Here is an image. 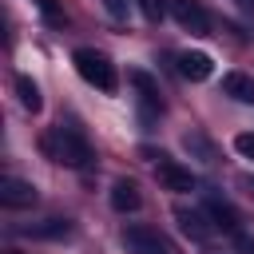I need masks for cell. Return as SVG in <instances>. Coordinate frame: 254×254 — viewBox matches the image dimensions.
Instances as JSON below:
<instances>
[{
	"mask_svg": "<svg viewBox=\"0 0 254 254\" xmlns=\"http://www.w3.org/2000/svg\"><path fill=\"white\" fill-rule=\"evenodd\" d=\"M40 151H44L52 163H64V167H71V171H87L91 159H95V155H91V143H87L83 131L71 127V123H60V127L44 131Z\"/></svg>",
	"mask_w": 254,
	"mask_h": 254,
	"instance_id": "6da1fadb",
	"label": "cell"
},
{
	"mask_svg": "<svg viewBox=\"0 0 254 254\" xmlns=\"http://www.w3.org/2000/svg\"><path fill=\"white\" fill-rule=\"evenodd\" d=\"M71 64H75V71H79L91 87H99V91H115V87H119L115 64H111L103 52H95V48H75V52H71Z\"/></svg>",
	"mask_w": 254,
	"mask_h": 254,
	"instance_id": "7a4b0ae2",
	"label": "cell"
},
{
	"mask_svg": "<svg viewBox=\"0 0 254 254\" xmlns=\"http://www.w3.org/2000/svg\"><path fill=\"white\" fill-rule=\"evenodd\" d=\"M123 246H127L131 254H179V250L171 246V238H163L155 226H139V222L123 226Z\"/></svg>",
	"mask_w": 254,
	"mask_h": 254,
	"instance_id": "3957f363",
	"label": "cell"
},
{
	"mask_svg": "<svg viewBox=\"0 0 254 254\" xmlns=\"http://www.w3.org/2000/svg\"><path fill=\"white\" fill-rule=\"evenodd\" d=\"M155 179H159L163 190H175V194H190V190L198 187L194 175H190V167H183V163H175V159H167V155L155 159Z\"/></svg>",
	"mask_w": 254,
	"mask_h": 254,
	"instance_id": "277c9868",
	"label": "cell"
},
{
	"mask_svg": "<svg viewBox=\"0 0 254 254\" xmlns=\"http://www.w3.org/2000/svg\"><path fill=\"white\" fill-rule=\"evenodd\" d=\"M127 83H135V87H139L143 119L163 115V91H159V79H155V75H147V71H127Z\"/></svg>",
	"mask_w": 254,
	"mask_h": 254,
	"instance_id": "5b68a950",
	"label": "cell"
},
{
	"mask_svg": "<svg viewBox=\"0 0 254 254\" xmlns=\"http://www.w3.org/2000/svg\"><path fill=\"white\" fill-rule=\"evenodd\" d=\"M0 202L8 210H24V206H36V187L28 179H16V175H4L0 179Z\"/></svg>",
	"mask_w": 254,
	"mask_h": 254,
	"instance_id": "8992f818",
	"label": "cell"
},
{
	"mask_svg": "<svg viewBox=\"0 0 254 254\" xmlns=\"http://www.w3.org/2000/svg\"><path fill=\"white\" fill-rule=\"evenodd\" d=\"M171 16H175L187 32H194V36H206V32H210V16H206V8L194 4V0H171Z\"/></svg>",
	"mask_w": 254,
	"mask_h": 254,
	"instance_id": "52a82bcc",
	"label": "cell"
},
{
	"mask_svg": "<svg viewBox=\"0 0 254 254\" xmlns=\"http://www.w3.org/2000/svg\"><path fill=\"white\" fill-rule=\"evenodd\" d=\"M107 198H111V210H119V214H131V210L143 206V194H139V187L131 179H115Z\"/></svg>",
	"mask_w": 254,
	"mask_h": 254,
	"instance_id": "ba28073f",
	"label": "cell"
},
{
	"mask_svg": "<svg viewBox=\"0 0 254 254\" xmlns=\"http://www.w3.org/2000/svg\"><path fill=\"white\" fill-rule=\"evenodd\" d=\"M210 71H214V64H210L206 52H183V56H179V75H183V79L202 83V79H210Z\"/></svg>",
	"mask_w": 254,
	"mask_h": 254,
	"instance_id": "9c48e42d",
	"label": "cell"
},
{
	"mask_svg": "<svg viewBox=\"0 0 254 254\" xmlns=\"http://www.w3.org/2000/svg\"><path fill=\"white\" fill-rule=\"evenodd\" d=\"M206 210H210V218H214V226H218V230H226V234H234V238L242 234V218L234 214V206H230L226 198L210 194V198H206Z\"/></svg>",
	"mask_w": 254,
	"mask_h": 254,
	"instance_id": "30bf717a",
	"label": "cell"
},
{
	"mask_svg": "<svg viewBox=\"0 0 254 254\" xmlns=\"http://www.w3.org/2000/svg\"><path fill=\"white\" fill-rule=\"evenodd\" d=\"M175 218H179V230H183L187 238H194V242H206V238L214 234V222H210L202 210H175Z\"/></svg>",
	"mask_w": 254,
	"mask_h": 254,
	"instance_id": "8fae6325",
	"label": "cell"
},
{
	"mask_svg": "<svg viewBox=\"0 0 254 254\" xmlns=\"http://www.w3.org/2000/svg\"><path fill=\"white\" fill-rule=\"evenodd\" d=\"M222 95H230L234 103L254 107V79H250L246 71H226V75H222Z\"/></svg>",
	"mask_w": 254,
	"mask_h": 254,
	"instance_id": "7c38bea8",
	"label": "cell"
},
{
	"mask_svg": "<svg viewBox=\"0 0 254 254\" xmlns=\"http://www.w3.org/2000/svg\"><path fill=\"white\" fill-rule=\"evenodd\" d=\"M24 234H28V238H67V234H71V222H67V218H44V222L24 226Z\"/></svg>",
	"mask_w": 254,
	"mask_h": 254,
	"instance_id": "4fadbf2b",
	"label": "cell"
},
{
	"mask_svg": "<svg viewBox=\"0 0 254 254\" xmlns=\"http://www.w3.org/2000/svg\"><path fill=\"white\" fill-rule=\"evenodd\" d=\"M183 147H187L190 155H198L202 163H218V147H214L206 135H198V131H187V135H183Z\"/></svg>",
	"mask_w": 254,
	"mask_h": 254,
	"instance_id": "5bb4252c",
	"label": "cell"
},
{
	"mask_svg": "<svg viewBox=\"0 0 254 254\" xmlns=\"http://www.w3.org/2000/svg\"><path fill=\"white\" fill-rule=\"evenodd\" d=\"M16 95H20V107H24V111H32V115L44 107V95H40V87H36L28 75H16Z\"/></svg>",
	"mask_w": 254,
	"mask_h": 254,
	"instance_id": "9a60e30c",
	"label": "cell"
},
{
	"mask_svg": "<svg viewBox=\"0 0 254 254\" xmlns=\"http://www.w3.org/2000/svg\"><path fill=\"white\" fill-rule=\"evenodd\" d=\"M135 4H139V12H143L151 24H159V20L167 16V4H163V0H135Z\"/></svg>",
	"mask_w": 254,
	"mask_h": 254,
	"instance_id": "2e32d148",
	"label": "cell"
},
{
	"mask_svg": "<svg viewBox=\"0 0 254 254\" xmlns=\"http://www.w3.org/2000/svg\"><path fill=\"white\" fill-rule=\"evenodd\" d=\"M234 151H238L242 159H254V131H242V135H234Z\"/></svg>",
	"mask_w": 254,
	"mask_h": 254,
	"instance_id": "e0dca14e",
	"label": "cell"
},
{
	"mask_svg": "<svg viewBox=\"0 0 254 254\" xmlns=\"http://www.w3.org/2000/svg\"><path fill=\"white\" fill-rule=\"evenodd\" d=\"M107 4V12L115 16V20H127V8H131V0H103Z\"/></svg>",
	"mask_w": 254,
	"mask_h": 254,
	"instance_id": "ac0fdd59",
	"label": "cell"
},
{
	"mask_svg": "<svg viewBox=\"0 0 254 254\" xmlns=\"http://www.w3.org/2000/svg\"><path fill=\"white\" fill-rule=\"evenodd\" d=\"M242 187H246V190H250V198H254V175H246V179H242Z\"/></svg>",
	"mask_w": 254,
	"mask_h": 254,
	"instance_id": "d6986e66",
	"label": "cell"
}]
</instances>
